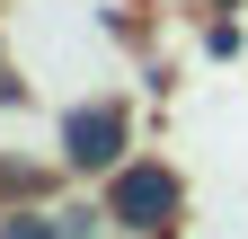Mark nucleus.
I'll return each mask as SVG.
<instances>
[{
  "mask_svg": "<svg viewBox=\"0 0 248 239\" xmlns=\"http://www.w3.org/2000/svg\"><path fill=\"white\" fill-rule=\"evenodd\" d=\"M169 213H177V177H169L160 160H133V168L107 177V222H124V230H160Z\"/></svg>",
  "mask_w": 248,
  "mask_h": 239,
  "instance_id": "f257e3e1",
  "label": "nucleus"
},
{
  "mask_svg": "<svg viewBox=\"0 0 248 239\" xmlns=\"http://www.w3.org/2000/svg\"><path fill=\"white\" fill-rule=\"evenodd\" d=\"M62 160H71L80 177H89V168H115V160H124V106H115V98L71 106V115H62Z\"/></svg>",
  "mask_w": 248,
  "mask_h": 239,
  "instance_id": "f03ea898",
  "label": "nucleus"
},
{
  "mask_svg": "<svg viewBox=\"0 0 248 239\" xmlns=\"http://www.w3.org/2000/svg\"><path fill=\"white\" fill-rule=\"evenodd\" d=\"M0 239H62V222H53V213H9Z\"/></svg>",
  "mask_w": 248,
  "mask_h": 239,
  "instance_id": "7ed1b4c3",
  "label": "nucleus"
}]
</instances>
